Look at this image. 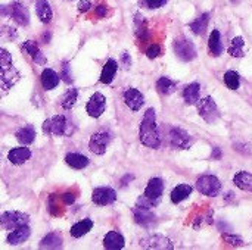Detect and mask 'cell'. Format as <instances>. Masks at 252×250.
Wrapping results in <instances>:
<instances>
[{"instance_id": "cell-14", "label": "cell", "mask_w": 252, "mask_h": 250, "mask_svg": "<svg viewBox=\"0 0 252 250\" xmlns=\"http://www.w3.org/2000/svg\"><path fill=\"white\" fill-rule=\"evenodd\" d=\"M133 215H134L136 224H139V225H142L145 228H151L152 225L157 224V215L151 209H145V208L136 206L133 209Z\"/></svg>"}, {"instance_id": "cell-2", "label": "cell", "mask_w": 252, "mask_h": 250, "mask_svg": "<svg viewBox=\"0 0 252 250\" xmlns=\"http://www.w3.org/2000/svg\"><path fill=\"white\" fill-rule=\"evenodd\" d=\"M19 78L21 75L13 66L12 55L6 49H0V90L7 91L19 81Z\"/></svg>"}, {"instance_id": "cell-26", "label": "cell", "mask_w": 252, "mask_h": 250, "mask_svg": "<svg viewBox=\"0 0 252 250\" xmlns=\"http://www.w3.org/2000/svg\"><path fill=\"white\" fill-rule=\"evenodd\" d=\"M208 49H210V53L211 56L217 57L221 55L223 52V44H221V34L219 29H214L211 34H210V38H208Z\"/></svg>"}, {"instance_id": "cell-39", "label": "cell", "mask_w": 252, "mask_h": 250, "mask_svg": "<svg viewBox=\"0 0 252 250\" xmlns=\"http://www.w3.org/2000/svg\"><path fill=\"white\" fill-rule=\"evenodd\" d=\"M16 37H18V32H16V29H15V28L7 27V25H4V27H1V28H0V40L12 41V40H15Z\"/></svg>"}, {"instance_id": "cell-32", "label": "cell", "mask_w": 252, "mask_h": 250, "mask_svg": "<svg viewBox=\"0 0 252 250\" xmlns=\"http://www.w3.org/2000/svg\"><path fill=\"white\" fill-rule=\"evenodd\" d=\"M233 183L241 189V190H245V192H250L252 193V174L247 172V171H241L235 175L233 178Z\"/></svg>"}, {"instance_id": "cell-16", "label": "cell", "mask_w": 252, "mask_h": 250, "mask_svg": "<svg viewBox=\"0 0 252 250\" xmlns=\"http://www.w3.org/2000/svg\"><path fill=\"white\" fill-rule=\"evenodd\" d=\"M21 50H22L24 53L30 55V57H31L35 63H38V65H44V63L47 62L46 56L43 55V52L40 50L38 44H37L34 40H27L25 43H22Z\"/></svg>"}, {"instance_id": "cell-1", "label": "cell", "mask_w": 252, "mask_h": 250, "mask_svg": "<svg viewBox=\"0 0 252 250\" xmlns=\"http://www.w3.org/2000/svg\"><path fill=\"white\" fill-rule=\"evenodd\" d=\"M139 137H140L142 144L149 149H158L161 146V137L158 133L155 109L151 108L143 115V119L140 122V130H139Z\"/></svg>"}, {"instance_id": "cell-47", "label": "cell", "mask_w": 252, "mask_h": 250, "mask_svg": "<svg viewBox=\"0 0 252 250\" xmlns=\"http://www.w3.org/2000/svg\"><path fill=\"white\" fill-rule=\"evenodd\" d=\"M121 63H123V66L126 69H128L131 66V59H130V55L127 52H123V55H121Z\"/></svg>"}, {"instance_id": "cell-41", "label": "cell", "mask_w": 252, "mask_h": 250, "mask_svg": "<svg viewBox=\"0 0 252 250\" xmlns=\"http://www.w3.org/2000/svg\"><path fill=\"white\" fill-rule=\"evenodd\" d=\"M59 77L66 83V84H71L72 83V75H71V66H69V63L68 62H65L63 63V66H62V71H61V74H59Z\"/></svg>"}, {"instance_id": "cell-28", "label": "cell", "mask_w": 252, "mask_h": 250, "mask_svg": "<svg viewBox=\"0 0 252 250\" xmlns=\"http://www.w3.org/2000/svg\"><path fill=\"white\" fill-rule=\"evenodd\" d=\"M62 234L55 231V233H50L47 234L41 242H40V249H59L62 246Z\"/></svg>"}, {"instance_id": "cell-21", "label": "cell", "mask_w": 252, "mask_h": 250, "mask_svg": "<svg viewBox=\"0 0 252 250\" xmlns=\"http://www.w3.org/2000/svg\"><path fill=\"white\" fill-rule=\"evenodd\" d=\"M118 71V63L115 59H108L106 63L103 65L102 74H100V83L102 84H111L115 78V74Z\"/></svg>"}, {"instance_id": "cell-50", "label": "cell", "mask_w": 252, "mask_h": 250, "mask_svg": "<svg viewBox=\"0 0 252 250\" xmlns=\"http://www.w3.org/2000/svg\"><path fill=\"white\" fill-rule=\"evenodd\" d=\"M131 180H134V175H126V177L123 178V181H121V183H123V186H127V183H128V181H131Z\"/></svg>"}, {"instance_id": "cell-9", "label": "cell", "mask_w": 252, "mask_h": 250, "mask_svg": "<svg viewBox=\"0 0 252 250\" xmlns=\"http://www.w3.org/2000/svg\"><path fill=\"white\" fill-rule=\"evenodd\" d=\"M140 248L142 249H155V250H171L174 249V245L170 239L159 236V234H154V236H148L143 237L140 240Z\"/></svg>"}, {"instance_id": "cell-12", "label": "cell", "mask_w": 252, "mask_h": 250, "mask_svg": "<svg viewBox=\"0 0 252 250\" xmlns=\"http://www.w3.org/2000/svg\"><path fill=\"white\" fill-rule=\"evenodd\" d=\"M105 109H106V99L102 93H94L86 106V111L92 118H99L105 112Z\"/></svg>"}, {"instance_id": "cell-44", "label": "cell", "mask_w": 252, "mask_h": 250, "mask_svg": "<svg viewBox=\"0 0 252 250\" xmlns=\"http://www.w3.org/2000/svg\"><path fill=\"white\" fill-rule=\"evenodd\" d=\"M61 200L66 205V206H69V205H72L74 202H75V196H74V193H65V194H62L61 196Z\"/></svg>"}, {"instance_id": "cell-22", "label": "cell", "mask_w": 252, "mask_h": 250, "mask_svg": "<svg viewBox=\"0 0 252 250\" xmlns=\"http://www.w3.org/2000/svg\"><path fill=\"white\" fill-rule=\"evenodd\" d=\"M31 158V150L27 147H15L9 152L7 159L13 165H22Z\"/></svg>"}, {"instance_id": "cell-23", "label": "cell", "mask_w": 252, "mask_h": 250, "mask_svg": "<svg viewBox=\"0 0 252 250\" xmlns=\"http://www.w3.org/2000/svg\"><path fill=\"white\" fill-rule=\"evenodd\" d=\"M35 12H37L38 19L43 24H49L53 18V12L50 7V3L47 0H37L35 1Z\"/></svg>"}, {"instance_id": "cell-3", "label": "cell", "mask_w": 252, "mask_h": 250, "mask_svg": "<svg viewBox=\"0 0 252 250\" xmlns=\"http://www.w3.org/2000/svg\"><path fill=\"white\" fill-rule=\"evenodd\" d=\"M43 133L46 136H55V137L69 136L71 134L69 122L63 115H56L53 118H47L43 122Z\"/></svg>"}, {"instance_id": "cell-46", "label": "cell", "mask_w": 252, "mask_h": 250, "mask_svg": "<svg viewBox=\"0 0 252 250\" xmlns=\"http://www.w3.org/2000/svg\"><path fill=\"white\" fill-rule=\"evenodd\" d=\"M94 13H96L97 18H105L108 15V7L105 4H99V6H96Z\"/></svg>"}, {"instance_id": "cell-25", "label": "cell", "mask_w": 252, "mask_h": 250, "mask_svg": "<svg viewBox=\"0 0 252 250\" xmlns=\"http://www.w3.org/2000/svg\"><path fill=\"white\" fill-rule=\"evenodd\" d=\"M193 192V187L192 186H189V184H179L173 192H171V202L174 203V205H179L180 202H183V200H186L189 196H190V193Z\"/></svg>"}, {"instance_id": "cell-13", "label": "cell", "mask_w": 252, "mask_h": 250, "mask_svg": "<svg viewBox=\"0 0 252 250\" xmlns=\"http://www.w3.org/2000/svg\"><path fill=\"white\" fill-rule=\"evenodd\" d=\"M164 193V181L158 177L155 178H151L146 189H145V196L152 200L155 205H158L161 202V196Z\"/></svg>"}, {"instance_id": "cell-31", "label": "cell", "mask_w": 252, "mask_h": 250, "mask_svg": "<svg viewBox=\"0 0 252 250\" xmlns=\"http://www.w3.org/2000/svg\"><path fill=\"white\" fill-rule=\"evenodd\" d=\"M92 228H93V221L89 220V218H86V220H83V221L74 224V225L71 227V231H69V233H71V236H72L74 239H80V237L86 236Z\"/></svg>"}, {"instance_id": "cell-40", "label": "cell", "mask_w": 252, "mask_h": 250, "mask_svg": "<svg viewBox=\"0 0 252 250\" xmlns=\"http://www.w3.org/2000/svg\"><path fill=\"white\" fill-rule=\"evenodd\" d=\"M56 200H58V196H56V194H50V196H49V202H47V205H49V212H50L53 217H61L63 212H62V209L59 208V203H56Z\"/></svg>"}, {"instance_id": "cell-36", "label": "cell", "mask_w": 252, "mask_h": 250, "mask_svg": "<svg viewBox=\"0 0 252 250\" xmlns=\"http://www.w3.org/2000/svg\"><path fill=\"white\" fill-rule=\"evenodd\" d=\"M224 84L230 90H239V87H241V75L236 71H227L224 74Z\"/></svg>"}, {"instance_id": "cell-37", "label": "cell", "mask_w": 252, "mask_h": 250, "mask_svg": "<svg viewBox=\"0 0 252 250\" xmlns=\"http://www.w3.org/2000/svg\"><path fill=\"white\" fill-rule=\"evenodd\" d=\"M77 96H78L77 88H69V90L63 94L62 100H61L62 108H63V109H71V108L75 105V102H77Z\"/></svg>"}, {"instance_id": "cell-29", "label": "cell", "mask_w": 252, "mask_h": 250, "mask_svg": "<svg viewBox=\"0 0 252 250\" xmlns=\"http://www.w3.org/2000/svg\"><path fill=\"white\" fill-rule=\"evenodd\" d=\"M134 32H136V35H137V38L140 41H148L149 37H151L146 21H145V18L142 15H136V18H134Z\"/></svg>"}, {"instance_id": "cell-45", "label": "cell", "mask_w": 252, "mask_h": 250, "mask_svg": "<svg viewBox=\"0 0 252 250\" xmlns=\"http://www.w3.org/2000/svg\"><path fill=\"white\" fill-rule=\"evenodd\" d=\"M90 7H92V1L90 0H80L78 1V12L86 13L87 10H90Z\"/></svg>"}, {"instance_id": "cell-30", "label": "cell", "mask_w": 252, "mask_h": 250, "mask_svg": "<svg viewBox=\"0 0 252 250\" xmlns=\"http://www.w3.org/2000/svg\"><path fill=\"white\" fill-rule=\"evenodd\" d=\"M199 93H201V85L198 83H192L183 90V99L188 105H196L199 100Z\"/></svg>"}, {"instance_id": "cell-7", "label": "cell", "mask_w": 252, "mask_h": 250, "mask_svg": "<svg viewBox=\"0 0 252 250\" xmlns=\"http://www.w3.org/2000/svg\"><path fill=\"white\" fill-rule=\"evenodd\" d=\"M170 144L174 147V149H179V150H186V149H190L192 144H193V139L190 137V134L180 128V127H173L170 130Z\"/></svg>"}, {"instance_id": "cell-19", "label": "cell", "mask_w": 252, "mask_h": 250, "mask_svg": "<svg viewBox=\"0 0 252 250\" xmlns=\"http://www.w3.org/2000/svg\"><path fill=\"white\" fill-rule=\"evenodd\" d=\"M126 246L124 237L118 231H109L103 239V248L108 250H120Z\"/></svg>"}, {"instance_id": "cell-49", "label": "cell", "mask_w": 252, "mask_h": 250, "mask_svg": "<svg viewBox=\"0 0 252 250\" xmlns=\"http://www.w3.org/2000/svg\"><path fill=\"white\" fill-rule=\"evenodd\" d=\"M213 158H214V159H220V158H221V150H220V147H214V150H213Z\"/></svg>"}, {"instance_id": "cell-17", "label": "cell", "mask_w": 252, "mask_h": 250, "mask_svg": "<svg viewBox=\"0 0 252 250\" xmlns=\"http://www.w3.org/2000/svg\"><path fill=\"white\" fill-rule=\"evenodd\" d=\"M123 97H124V103L134 112H137L145 105V97L137 88H127Z\"/></svg>"}, {"instance_id": "cell-51", "label": "cell", "mask_w": 252, "mask_h": 250, "mask_svg": "<svg viewBox=\"0 0 252 250\" xmlns=\"http://www.w3.org/2000/svg\"><path fill=\"white\" fill-rule=\"evenodd\" d=\"M230 1H233V3H236V1H238V0H230Z\"/></svg>"}, {"instance_id": "cell-35", "label": "cell", "mask_w": 252, "mask_h": 250, "mask_svg": "<svg viewBox=\"0 0 252 250\" xmlns=\"http://www.w3.org/2000/svg\"><path fill=\"white\" fill-rule=\"evenodd\" d=\"M244 46L245 40L242 37H235L229 47V55H232L233 57H244Z\"/></svg>"}, {"instance_id": "cell-15", "label": "cell", "mask_w": 252, "mask_h": 250, "mask_svg": "<svg viewBox=\"0 0 252 250\" xmlns=\"http://www.w3.org/2000/svg\"><path fill=\"white\" fill-rule=\"evenodd\" d=\"M9 16L18 24V25H22V27H27L30 24V13H28V9L21 3V1H13L10 4V13Z\"/></svg>"}, {"instance_id": "cell-11", "label": "cell", "mask_w": 252, "mask_h": 250, "mask_svg": "<svg viewBox=\"0 0 252 250\" xmlns=\"http://www.w3.org/2000/svg\"><path fill=\"white\" fill-rule=\"evenodd\" d=\"M111 141V136L106 131H97L90 137L89 149L94 155H103L106 152V147Z\"/></svg>"}, {"instance_id": "cell-6", "label": "cell", "mask_w": 252, "mask_h": 250, "mask_svg": "<svg viewBox=\"0 0 252 250\" xmlns=\"http://www.w3.org/2000/svg\"><path fill=\"white\" fill-rule=\"evenodd\" d=\"M198 112L201 115V118L208 122V124H214L219 118V108L214 102V99L211 96H207L201 100H198Z\"/></svg>"}, {"instance_id": "cell-5", "label": "cell", "mask_w": 252, "mask_h": 250, "mask_svg": "<svg viewBox=\"0 0 252 250\" xmlns=\"http://www.w3.org/2000/svg\"><path fill=\"white\" fill-rule=\"evenodd\" d=\"M30 222V217L24 212H18V211H7L4 214L0 215V224L4 230H15L19 228L22 225H28Z\"/></svg>"}, {"instance_id": "cell-8", "label": "cell", "mask_w": 252, "mask_h": 250, "mask_svg": "<svg viewBox=\"0 0 252 250\" xmlns=\"http://www.w3.org/2000/svg\"><path fill=\"white\" fill-rule=\"evenodd\" d=\"M174 53L183 62H190L196 57V49L188 38H179L174 41Z\"/></svg>"}, {"instance_id": "cell-10", "label": "cell", "mask_w": 252, "mask_h": 250, "mask_svg": "<svg viewBox=\"0 0 252 250\" xmlns=\"http://www.w3.org/2000/svg\"><path fill=\"white\" fill-rule=\"evenodd\" d=\"M92 200L97 206H108L117 200V193L109 187H97L92 193Z\"/></svg>"}, {"instance_id": "cell-27", "label": "cell", "mask_w": 252, "mask_h": 250, "mask_svg": "<svg viewBox=\"0 0 252 250\" xmlns=\"http://www.w3.org/2000/svg\"><path fill=\"white\" fill-rule=\"evenodd\" d=\"M65 162L74 169H84L89 165V158L81 153H68L65 156Z\"/></svg>"}, {"instance_id": "cell-48", "label": "cell", "mask_w": 252, "mask_h": 250, "mask_svg": "<svg viewBox=\"0 0 252 250\" xmlns=\"http://www.w3.org/2000/svg\"><path fill=\"white\" fill-rule=\"evenodd\" d=\"M10 13V4L9 6H4V4H1L0 6V15H3V16H7Z\"/></svg>"}, {"instance_id": "cell-20", "label": "cell", "mask_w": 252, "mask_h": 250, "mask_svg": "<svg viewBox=\"0 0 252 250\" xmlns=\"http://www.w3.org/2000/svg\"><path fill=\"white\" fill-rule=\"evenodd\" d=\"M40 81H41V85L44 90H53L58 87L59 81H61V77L50 68H46L43 72H41V77H40Z\"/></svg>"}, {"instance_id": "cell-34", "label": "cell", "mask_w": 252, "mask_h": 250, "mask_svg": "<svg viewBox=\"0 0 252 250\" xmlns=\"http://www.w3.org/2000/svg\"><path fill=\"white\" fill-rule=\"evenodd\" d=\"M176 87H177V83L173 81L168 77H161L157 81V90H158V93H161L164 96H168V94L174 93L176 91Z\"/></svg>"}, {"instance_id": "cell-38", "label": "cell", "mask_w": 252, "mask_h": 250, "mask_svg": "<svg viewBox=\"0 0 252 250\" xmlns=\"http://www.w3.org/2000/svg\"><path fill=\"white\" fill-rule=\"evenodd\" d=\"M221 239H223V242H226L230 246H235V248L244 246V239L239 237V236H235V234H230V233H223Z\"/></svg>"}, {"instance_id": "cell-42", "label": "cell", "mask_w": 252, "mask_h": 250, "mask_svg": "<svg viewBox=\"0 0 252 250\" xmlns=\"http://www.w3.org/2000/svg\"><path fill=\"white\" fill-rule=\"evenodd\" d=\"M161 52H162L161 46L154 43V44H151V46L148 47V50H146V56H148L149 59H155V57H158V56L161 55Z\"/></svg>"}, {"instance_id": "cell-33", "label": "cell", "mask_w": 252, "mask_h": 250, "mask_svg": "<svg viewBox=\"0 0 252 250\" xmlns=\"http://www.w3.org/2000/svg\"><path fill=\"white\" fill-rule=\"evenodd\" d=\"M208 22H210V13H202L198 19H195L193 22H190V24H189V28L192 29V32H193V34H196V35H202V34L207 31Z\"/></svg>"}, {"instance_id": "cell-4", "label": "cell", "mask_w": 252, "mask_h": 250, "mask_svg": "<svg viewBox=\"0 0 252 250\" xmlns=\"http://www.w3.org/2000/svg\"><path fill=\"white\" fill-rule=\"evenodd\" d=\"M196 190L204 196L216 197L221 190V181L216 175H202L196 181Z\"/></svg>"}, {"instance_id": "cell-24", "label": "cell", "mask_w": 252, "mask_h": 250, "mask_svg": "<svg viewBox=\"0 0 252 250\" xmlns=\"http://www.w3.org/2000/svg\"><path fill=\"white\" fill-rule=\"evenodd\" d=\"M15 137L21 144L28 146V144L34 143V140H35V128L32 125H25L16 131Z\"/></svg>"}, {"instance_id": "cell-18", "label": "cell", "mask_w": 252, "mask_h": 250, "mask_svg": "<svg viewBox=\"0 0 252 250\" xmlns=\"http://www.w3.org/2000/svg\"><path fill=\"white\" fill-rule=\"evenodd\" d=\"M30 234H31L30 227H28V225H22V227H19V228L12 230V233H9L6 242H7L9 245H12V246H16V245H21V243L27 242L28 237H30Z\"/></svg>"}, {"instance_id": "cell-43", "label": "cell", "mask_w": 252, "mask_h": 250, "mask_svg": "<svg viewBox=\"0 0 252 250\" xmlns=\"http://www.w3.org/2000/svg\"><path fill=\"white\" fill-rule=\"evenodd\" d=\"M167 1H168V0H145L146 6H148L149 9H159V7H162Z\"/></svg>"}]
</instances>
